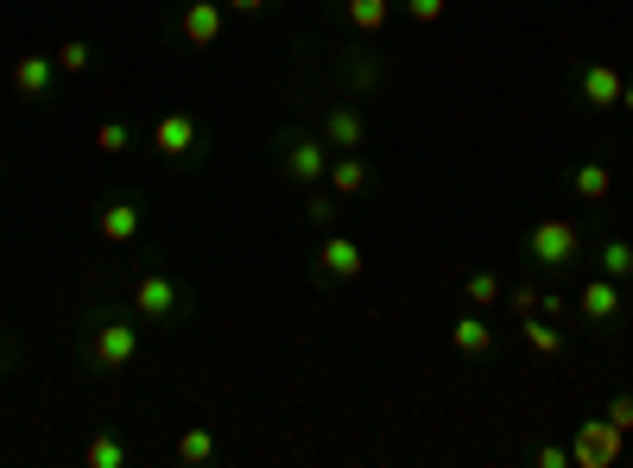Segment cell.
I'll return each instance as SVG.
<instances>
[{"instance_id": "obj_15", "label": "cell", "mask_w": 633, "mask_h": 468, "mask_svg": "<svg viewBox=\"0 0 633 468\" xmlns=\"http://www.w3.org/2000/svg\"><path fill=\"white\" fill-rule=\"evenodd\" d=\"M330 184H336V197H362V190H368V165H362L355 152H342L330 165Z\"/></svg>"}, {"instance_id": "obj_28", "label": "cell", "mask_w": 633, "mask_h": 468, "mask_svg": "<svg viewBox=\"0 0 633 468\" xmlns=\"http://www.w3.org/2000/svg\"><path fill=\"white\" fill-rule=\"evenodd\" d=\"M608 425H615V431H633V399H628V393L608 405Z\"/></svg>"}, {"instance_id": "obj_23", "label": "cell", "mask_w": 633, "mask_h": 468, "mask_svg": "<svg viewBox=\"0 0 633 468\" xmlns=\"http://www.w3.org/2000/svg\"><path fill=\"white\" fill-rule=\"evenodd\" d=\"M96 146H102V152H127V146H134V127H127V121H102V127H96Z\"/></svg>"}, {"instance_id": "obj_25", "label": "cell", "mask_w": 633, "mask_h": 468, "mask_svg": "<svg viewBox=\"0 0 633 468\" xmlns=\"http://www.w3.org/2000/svg\"><path fill=\"white\" fill-rule=\"evenodd\" d=\"M304 216L317 222V228H330V222H336V197H324V190L311 184V203H304Z\"/></svg>"}, {"instance_id": "obj_21", "label": "cell", "mask_w": 633, "mask_h": 468, "mask_svg": "<svg viewBox=\"0 0 633 468\" xmlns=\"http://www.w3.org/2000/svg\"><path fill=\"white\" fill-rule=\"evenodd\" d=\"M463 291H469V304H476V311L501 304V279H494V273H469V279H463Z\"/></svg>"}, {"instance_id": "obj_1", "label": "cell", "mask_w": 633, "mask_h": 468, "mask_svg": "<svg viewBox=\"0 0 633 468\" xmlns=\"http://www.w3.org/2000/svg\"><path fill=\"white\" fill-rule=\"evenodd\" d=\"M526 253L539 260V266H570L577 253H583V235H577V222H558V216H545V222H532V235H526Z\"/></svg>"}, {"instance_id": "obj_29", "label": "cell", "mask_w": 633, "mask_h": 468, "mask_svg": "<svg viewBox=\"0 0 633 468\" xmlns=\"http://www.w3.org/2000/svg\"><path fill=\"white\" fill-rule=\"evenodd\" d=\"M539 468H570V450H564V443H545V450H539Z\"/></svg>"}, {"instance_id": "obj_17", "label": "cell", "mask_w": 633, "mask_h": 468, "mask_svg": "<svg viewBox=\"0 0 633 468\" xmlns=\"http://www.w3.org/2000/svg\"><path fill=\"white\" fill-rule=\"evenodd\" d=\"M342 13H349V26H355V33H380L393 7H387V0H342Z\"/></svg>"}, {"instance_id": "obj_24", "label": "cell", "mask_w": 633, "mask_h": 468, "mask_svg": "<svg viewBox=\"0 0 633 468\" xmlns=\"http://www.w3.org/2000/svg\"><path fill=\"white\" fill-rule=\"evenodd\" d=\"M520 329H526V342H532L539 355H558V349H564V336L552 324H526V317H520Z\"/></svg>"}, {"instance_id": "obj_4", "label": "cell", "mask_w": 633, "mask_h": 468, "mask_svg": "<svg viewBox=\"0 0 633 468\" xmlns=\"http://www.w3.org/2000/svg\"><path fill=\"white\" fill-rule=\"evenodd\" d=\"M134 355H140L134 324H102V329H96V342H89V361H96V367H109V374H121Z\"/></svg>"}, {"instance_id": "obj_8", "label": "cell", "mask_w": 633, "mask_h": 468, "mask_svg": "<svg viewBox=\"0 0 633 468\" xmlns=\"http://www.w3.org/2000/svg\"><path fill=\"white\" fill-rule=\"evenodd\" d=\"M621 89H628V76L615 71V64H590L583 71V102L590 109H621Z\"/></svg>"}, {"instance_id": "obj_31", "label": "cell", "mask_w": 633, "mask_h": 468, "mask_svg": "<svg viewBox=\"0 0 633 468\" xmlns=\"http://www.w3.org/2000/svg\"><path fill=\"white\" fill-rule=\"evenodd\" d=\"M228 7H235V13H261L266 0H228Z\"/></svg>"}, {"instance_id": "obj_16", "label": "cell", "mask_w": 633, "mask_h": 468, "mask_svg": "<svg viewBox=\"0 0 633 468\" xmlns=\"http://www.w3.org/2000/svg\"><path fill=\"white\" fill-rule=\"evenodd\" d=\"M450 342H456L463 355H488V349H494V329H488L482 317H463V324L450 329Z\"/></svg>"}, {"instance_id": "obj_12", "label": "cell", "mask_w": 633, "mask_h": 468, "mask_svg": "<svg viewBox=\"0 0 633 468\" xmlns=\"http://www.w3.org/2000/svg\"><path fill=\"white\" fill-rule=\"evenodd\" d=\"M152 146H159L165 159H185L190 146H197V121H190V114H165V121L152 127Z\"/></svg>"}, {"instance_id": "obj_27", "label": "cell", "mask_w": 633, "mask_h": 468, "mask_svg": "<svg viewBox=\"0 0 633 468\" xmlns=\"http://www.w3.org/2000/svg\"><path fill=\"white\" fill-rule=\"evenodd\" d=\"M349 83H355V89H374V83H380V64L355 58V64H349Z\"/></svg>"}, {"instance_id": "obj_11", "label": "cell", "mask_w": 633, "mask_h": 468, "mask_svg": "<svg viewBox=\"0 0 633 468\" xmlns=\"http://www.w3.org/2000/svg\"><path fill=\"white\" fill-rule=\"evenodd\" d=\"M317 134H324V146H336V152H355V146H362V134H368V121H362L355 109H330Z\"/></svg>"}, {"instance_id": "obj_22", "label": "cell", "mask_w": 633, "mask_h": 468, "mask_svg": "<svg viewBox=\"0 0 633 468\" xmlns=\"http://www.w3.org/2000/svg\"><path fill=\"white\" fill-rule=\"evenodd\" d=\"M51 64H58V71H64V76L89 71V45H83V38H64V45L51 51Z\"/></svg>"}, {"instance_id": "obj_13", "label": "cell", "mask_w": 633, "mask_h": 468, "mask_svg": "<svg viewBox=\"0 0 633 468\" xmlns=\"http://www.w3.org/2000/svg\"><path fill=\"white\" fill-rule=\"evenodd\" d=\"M96 228H102V241H114V248H121V241H134V235H140V203H109Z\"/></svg>"}, {"instance_id": "obj_6", "label": "cell", "mask_w": 633, "mask_h": 468, "mask_svg": "<svg viewBox=\"0 0 633 468\" xmlns=\"http://www.w3.org/2000/svg\"><path fill=\"white\" fill-rule=\"evenodd\" d=\"M577 311H583V324H615V317H621V279H608V273H602V279H590V286H583V298H577Z\"/></svg>"}, {"instance_id": "obj_20", "label": "cell", "mask_w": 633, "mask_h": 468, "mask_svg": "<svg viewBox=\"0 0 633 468\" xmlns=\"http://www.w3.org/2000/svg\"><path fill=\"white\" fill-rule=\"evenodd\" d=\"M83 463H89V468H121V463H127V450H121L114 437H89V450H83Z\"/></svg>"}, {"instance_id": "obj_18", "label": "cell", "mask_w": 633, "mask_h": 468, "mask_svg": "<svg viewBox=\"0 0 633 468\" xmlns=\"http://www.w3.org/2000/svg\"><path fill=\"white\" fill-rule=\"evenodd\" d=\"M178 463H185V468L216 463V437H210V431H185V437H178Z\"/></svg>"}, {"instance_id": "obj_3", "label": "cell", "mask_w": 633, "mask_h": 468, "mask_svg": "<svg viewBox=\"0 0 633 468\" xmlns=\"http://www.w3.org/2000/svg\"><path fill=\"white\" fill-rule=\"evenodd\" d=\"M286 178L304 184V190L330 178V146H324V134H292L286 140Z\"/></svg>"}, {"instance_id": "obj_7", "label": "cell", "mask_w": 633, "mask_h": 468, "mask_svg": "<svg viewBox=\"0 0 633 468\" xmlns=\"http://www.w3.org/2000/svg\"><path fill=\"white\" fill-rule=\"evenodd\" d=\"M134 311L152 317V324H159V317H172V311H178V286H172L165 273H147V279L134 286Z\"/></svg>"}, {"instance_id": "obj_5", "label": "cell", "mask_w": 633, "mask_h": 468, "mask_svg": "<svg viewBox=\"0 0 633 468\" xmlns=\"http://www.w3.org/2000/svg\"><path fill=\"white\" fill-rule=\"evenodd\" d=\"M317 273H324V279H362V273H368V253L355 248L349 235H324V241H317Z\"/></svg>"}, {"instance_id": "obj_2", "label": "cell", "mask_w": 633, "mask_h": 468, "mask_svg": "<svg viewBox=\"0 0 633 468\" xmlns=\"http://www.w3.org/2000/svg\"><path fill=\"white\" fill-rule=\"evenodd\" d=\"M621 437H628V431H615L608 418H590L583 431L570 437V463H583V468H615V463H621Z\"/></svg>"}, {"instance_id": "obj_14", "label": "cell", "mask_w": 633, "mask_h": 468, "mask_svg": "<svg viewBox=\"0 0 633 468\" xmlns=\"http://www.w3.org/2000/svg\"><path fill=\"white\" fill-rule=\"evenodd\" d=\"M570 190H577L583 203H602V197L615 190V172H608V165H577V172H570Z\"/></svg>"}, {"instance_id": "obj_9", "label": "cell", "mask_w": 633, "mask_h": 468, "mask_svg": "<svg viewBox=\"0 0 633 468\" xmlns=\"http://www.w3.org/2000/svg\"><path fill=\"white\" fill-rule=\"evenodd\" d=\"M51 76H58V64H51V58H38V51H26V58H13V96H26V102H38V96L51 89Z\"/></svg>"}, {"instance_id": "obj_19", "label": "cell", "mask_w": 633, "mask_h": 468, "mask_svg": "<svg viewBox=\"0 0 633 468\" xmlns=\"http://www.w3.org/2000/svg\"><path fill=\"white\" fill-rule=\"evenodd\" d=\"M602 273H608V279H633V248L628 241H602Z\"/></svg>"}, {"instance_id": "obj_32", "label": "cell", "mask_w": 633, "mask_h": 468, "mask_svg": "<svg viewBox=\"0 0 633 468\" xmlns=\"http://www.w3.org/2000/svg\"><path fill=\"white\" fill-rule=\"evenodd\" d=\"M621 109H628V114H633V76H628V89H621Z\"/></svg>"}, {"instance_id": "obj_26", "label": "cell", "mask_w": 633, "mask_h": 468, "mask_svg": "<svg viewBox=\"0 0 633 468\" xmlns=\"http://www.w3.org/2000/svg\"><path fill=\"white\" fill-rule=\"evenodd\" d=\"M444 7H450V0H406V13L418 20V26H438V20H444Z\"/></svg>"}, {"instance_id": "obj_10", "label": "cell", "mask_w": 633, "mask_h": 468, "mask_svg": "<svg viewBox=\"0 0 633 468\" xmlns=\"http://www.w3.org/2000/svg\"><path fill=\"white\" fill-rule=\"evenodd\" d=\"M178 26H185L190 45H216L223 38V7L216 0H190L185 13H178Z\"/></svg>"}, {"instance_id": "obj_30", "label": "cell", "mask_w": 633, "mask_h": 468, "mask_svg": "<svg viewBox=\"0 0 633 468\" xmlns=\"http://www.w3.org/2000/svg\"><path fill=\"white\" fill-rule=\"evenodd\" d=\"M507 304H514V311H520V317H532V311H539V291H507Z\"/></svg>"}]
</instances>
